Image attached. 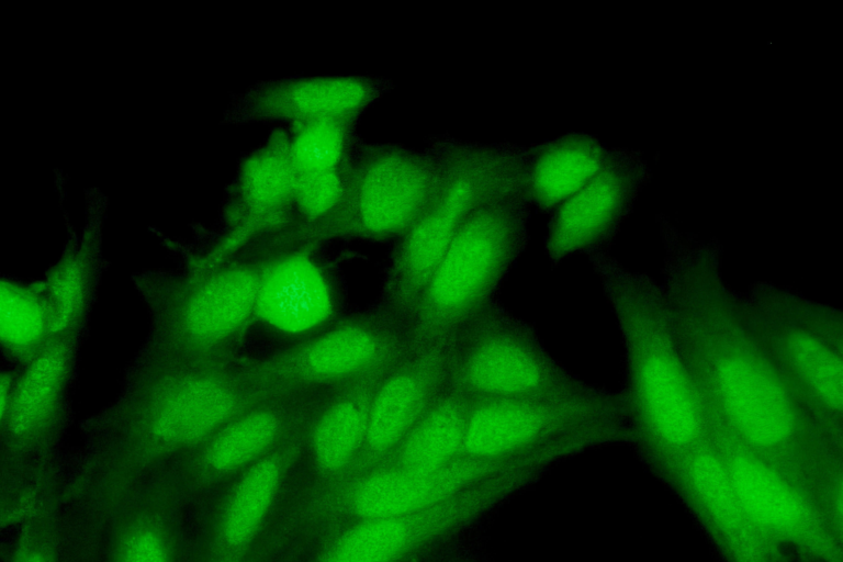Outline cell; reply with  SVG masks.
<instances>
[{
    "label": "cell",
    "instance_id": "9c48e42d",
    "mask_svg": "<svg viewBox=\"0 0 843 562\" xmlns=\"http://www.w3.org/2000/svg\"><path fill=\"white\" fill-rule=\"evenodd\" d=\"M541 456L542 452H533L506 460L460 457L432 472L385 465L347 482L322 487L300 506L297 519L306 527L335 522L348 525L422 512L492 475Z\"/></svg>",
    "mask_w": 843,
    "mask_h": 562
},
{
    "label": "cell",
    "instance_id": "f546056e",
    "mask_svg": "<svg viewBox=\"0 0 843 562\" xmlns=\"http://www.w3.org/2000/svg\"><path fill=\"white\" fill-rule=\"evenodd\" d=\"M125 562H165V558L153 538L142 537L131 544Z\"/></svg>",
    "mask_w": 843,
    "mask_h": 562
},
{
    "label": "cell",
    "instance_id": "6da1fadb",
    "mask_svg": "<svg viewBox=\"0 0 843 562\" xmlns=\"http://www.w3.org/2000/svg\"><path fill=\"white\" fill-rule=\"evenodd\" d=\"M661 284L712 429L769 460L841 447L809 417L774 367L743 314L739 292L723 278L716 248L672 243Z\"/></svg>",
    "mask_w": 843,
    "mask_h": 562
},
{
    "label": "cell",
    "instance_id": "ba28073f",
    "mask_svg": "<svg viewBox=\"0 0 843 562\" xmlns=\"http://www.w3.org/2000/svg\"><path fill=\"white\" fill-rule=\"evenodd\" d=\"M542 474L541 465L522 463L422 512L350 522L310 562H407L437 541L469 528Z\"/></svg>",
    "mask_w": 843,
    "mask_h": 562
},
{
    "label": "cell",
    "instance_id": "f1b7e54d",
    "mask_svg": "<svg viewBox=\"0 0 843 562\" xmlns=\"http://www.w3.org/2000/svg\"><path fill=\"white\" fill-rule=\"evenodd\" d=\"M81 277L75 270H67L56 281L53 289L55 318L59 324L66 322L74 313L81 296Z\"/></svg>",
    "mask_w": 843,
    "mask_h": 562
},
{
    "label": "cell",
    "instance_id": "30bf717a",
    "mask_svg": "<svg viewBox=\"0 0 843 562\" xmlns=\"http://www.w3.org/2000/svg\"><path fill=\"white\" fill-rule=\"evenodd\" d=\"M438 182L434 154L385 149L359 168L340 207L366 232L405 234L432 199Z\"/></svg>",
    "mask_w": 843,
    "mask_h": 562
},
{
    "label": "cell",
    "instance_id": "5bb4252c",
    "mask_svg": "<svg viewBox=\"0 0 843 562\" xmlns=\"http://www.w3.org/2000/svg\"><path fill=\"white\" fill-rule=\"evenodd\" d=\"M522 195L551 213L607 167L619 151L585 133H567L524 148Z\"/></svg>",
    "mask_w": 843,
    "mask_h": 562
},
{
    "label": "cell",
    "instance_id": "7a4b0ae2",
    "mask_svg": "<svg viewBox=\"0 0 843 562\" xmlns=\"http://www.w3.org/2000/svg\"><path fill=\"white\" fill-rule=\"evenodd\" d=\"M589 258L623 344L626 439L654 458L681 461L705 441L709 425L681 355L663 286L604 251Z\"/></svg>",
    "mask_w": 843,
    "mask_h": 562
},
{
    "label": "cell",
    "instance_id": "d4e9b609",
    "mask_svg": "<svg viewBox=\"0 0 843 562\" xmlns=\"http://www.w3.org/2000/svg\"><path fill=\"white\" fill-rule=\"evenodd\" d=\"M249 167L247 188L255 206L276 212L293 201L297 172L290 160L285 139L259 154Z\"/></svg>",
    "mask_w": 843,
    "mask_h": 562
},
{
    "label": "cell",
    "instance_id": "cb8c5ba5",
    "mask_svg": "<svg viewBox=\"0 0 843 562\" xmlns=\"http://www.w3.org/2000/svg\"><path fill=\"white\" fill-rule=\"evenodd\" d=\"M374 352L375 344L369 333L345 327L312 344L304 356V364L316 375L338 376L367 364Z\"/></svg>",
    "mask_w": 843,
    "mask_h": 562
},
{
    "label": "cell",
    "instance_id": "9a60e30c",
    "mask_svg": "<svg viewBox=\"0 0 843 562\" xmlns=\"http://www.w3.org/2000/svg\"><path fill=\"white\" fill-rule=\"evenodd\" d=\"M256 307L271 326L301 333L328 317L331 296L314 262L293 256L278 262L258 285Z\"/></svg>",
    "mask_w": 843,
    "mask_h": 562
},
{
    "label": "cell",
    "instance_id": "d6986e66",
    "mask_svg": "<svg viewBox=\"0 0 843 562\" xmlns=\"http://www.w3.org/2000/svg\"><path fill=\"white\" fill-rule=\"evenodd\" d=\"M258 285L245 271L224 272L194 296L188 312L191 331L218 338L235 330L256 306Z\"/></svg>",
    "mask_w": 843,
    "mask_h": 562
},
{
    "label": "cell",
    "instance_id": "ac0fdd59",
    "mask_svg": "<svg viewBox=\"0 0 843 562\" xmlns=\"http://www.w3.org/2000/svg\"><path fill=\"white\" fill-rule=\"evenodd\" d=\"M289 465L284 454L272 453L245 471L222 517L221 537L227 548L245 549L259 536L281 497Z\"/></svg>",
    "mask_w": 843,
    "mask_h": 562
},
{
    "label": "cell",
    "instance_id": "2e32d148",
    "mask_svg": "<svg viewBox=\"0 0 843 562\" xmlns=\"http://www.w3.org/2000/svg\"><path fill=\"white\" fill-rule=\"evenodd\" d=\"M374 95L364 80L350 77H317L283 81L261 94V112L271 119L300 124L317 120H341L361 111Z\"/></svg>",
    "mask_w": 843,
    "mask_h": 562
},
{
    "label": "cell",
    "instance_id": "3957f363",
    "mask_svg": "<svg viewBox=\"0 0 843 562\" xmlns=\"http://www.w3.org/2000/svg\"><path fill=\"white\" fill-rule=\"evenodd\" d=\"M530 204L522 193L473 211L416 302L415 352L447 344L498 291L524 252Z\"/></svg>",
    "mask_w": 843,
    "mask_h": 562
},
{
    "label": "cell",
    "instance_id": "4dcf8cb0",
    "mask_svg": "<svg viewBox=\"0 0 843 562\" xmlns=\"http://www.w3.org/2000/svg\"><path fill=\"white\" fill-rule=\"evenodd\" d=\"M31 562H40V561L33 560V561H31Z\"/></svg>",
    "mask_w": 843,
    "mask_h": 562
},
{
    "label": "cell",
    "instance_id": "44dd1931",
    "mask_svg": "<svg viewBox=\"0 0 843 562\" xmlns=\"http://www.w3.org/2000/svg\"><path fill=\"white\" fill-rule=\"evenodd\" d=\"M367 417L350 402L333 406L315 427L312 453L325 475L341 474L350 467L364 443Z\"/></svg>",
    "mask_w": 843,
    "mask_h": 562
},
{
    "label": "cell",
    "instance_id": "52a82bcc",
    "mask_svg": "<svg viewBox=\"0 0 843 562\" xmlns=\"http://www.w3.org/2000/svg\"><path fill=\"white\" fill-rule=\"evenodd\" d=\"M626 439L620 392L470 401L461 457L506 460L561 445L587 449Z\"/></svg>",
    "mask_w": 843,
    "mask_h": 562
},
{
    "label": "cell",
    "instance_id": "603a6c76",
    "mask_svg": "<svg viewBox=\"0 0 843 562\" xmlns=\"http://www.w3.org/2000/svg\"><path fill=\"white\" fill-rule=\"evenodd\" d=\"M348 144V130L341 120L296 124L286 140L288 154L297 173L338 170Z\"/></svg>",
    "mask_w": 843,
    "mask_h": 562
},
{
    "label": "cell",
    "instance_id": "8fae6325",
    "mask_svg": "<svg viewBox=\"0 0 843 562\" xmlns=\"http://www.w3.org/2000/svg\"><path fill=\"white\" fill-rule=\"evenodd\" d=\"M636 159L617 157L550 213L544 247L552 266L576 255L603 252L630 211L642 182Z\"/></svg>",
    "mask_w": 843,
    "mask_h": 562
},
{
    "label": "cell",
    "instance_id": "83f0119b",
    "mask_svg": "<svg viewBox=\"0 0 843 562\" xmlns=\"http://www.w3.org/2000/svg\"><path fill=\"white\" fill-rule=\"evenodd\" d=\"M43 327V314L27 294L11 286L2 288L1 331L13 345H27L37 338Z\"/></svg>",
    "mask_w": 843,
    "mask_h": 562
},
{
    "label": "cell",
    "instance_id": "7402d4cb",
    "mask_svg": "<svg viewBox=\"0 0 843 562\" xmlns=\"http://www.w3.org/2000/svg\"><path fill=\"white\" fill-rule=\"evenodd\" d=\"M279 423L268 413L249 414L225 428L212 442L207 462L216 471L228 472L260 460L273 443Z\"/></svg>",
    "mask_w": 843,
    "mask_h": 562
},
{
    "label": "cell",
    "instance_id": "e0dca14e",
    "mask_svg": "<svg viewBox=\"0 0 843 562\" xmlns=\"http://www.w3.org/2000/svg\"><path fill=\"white\" fill-rule=\"evenodd\" d=\"M470 401L446 385L397 448L390 465L439 470L461 457Z\"/></svg>",
    "mask_w": 843,
    "mask_h": 562
},
{
    "label": "cell",
    "instance_id": "4316f807",
    "mask_svg": "<svg viewBox=\"0 0 843 562\" xmlns=\"http://www.w3.org/2000/svg\"><path fill=\"white\" fill-rule=\"evenodd\" d=\"M346 191L338 170L297 173L293 201L303 215L318 218L338 210Z\"/></svg>",
    "mask_w": 843,
    "mask_h": 562
},
{
    "label": "cell",
    "instance_id": "7c38bea8",
    "mask_svg": "<svg viewBox=\"0 0 843 562\" xmlns=\"http://www.w3.org/2000/svg\"><path fill=\"white\" fill-rule=\"evenodd\" d=\"M709 430L749 520L782 536L803 538L814 531L818 525L814 512L772 460L743 448L710 426Z\"/></svg>",
    "mask_w": 843,
    "mask_h": 562
},
{
    "label": "cell",
    "instance_id": "277c9868",
    "mask_svg": "<svg viewBox=\"0 0 843 562\" xmlns=\"http://www.w3.org/2000/svg\"><path fill=\"white\" fill-rule=\"evenodd\" d=\"M739 295L751 329L801 407L842 442V311L769 282Z\"/></svg>",
    "mask_w": 843,
    "mask_h": 562
},
{
    "label": "cell",
    "instance_id": "4fadbf2b",
    "mask_svg": "<svg viewBox=\"0 0 843 562\" xmlns=\"http://www.w3.org/2000/svg\"><path fill=\"white\" fill-rule=\"evenodd\" d=\"M449 347L415 352L379 390L367 416L368 456L393 452L447 385Z\"/></svg>",
    "mask_w": 843,
    "mask_h": 562
},
{
    "label": "cell",
    "instance_id": "5b68a950",
    "mask_svg": "<svg viewBox=\"0 0 843 562\" xmlns=\"http://www.w3.org/2000/svg\"><path fill=\"white\" fill-rule=\"evenodd\" d=\"M525 147L447 138L435 149L437 190L404 234L396 260L397 292L416 300L462 222L476 209L522 193Z\"/></svg>",
    "mask_w": 843,
    "mask_h": 562
},
{
    "label": "cell",
    "instance_id": "ffe728a7",
    "mask_svg": "<svg viewBox=\"0 0 843 562\" xmlns=\"http://www.w3.org/2000/svg\"><path fill=\"white\" fill-rule=\"evenodd\" d=\"M233 407L234 400L226 389L211 381L195 382L166 405L157 429L170 440H193L221 425Z\"/></svg>",
    "mask_w": 843,
    "mask_h": 562
},
{
    "label": "cell",
    "instance_id": "484cf974",
    "mask_svg": "<svg viewBox=\"0 0 843 562\" xmlns=\"http://www.w3.org/2000/svg\"><path fill=\"white\" fill-rule=\"evenodd\" d=\"M63 368L60 357L47 355L38 359L29 370L12 409V423L15 429H26L45 415L57 391Z\"/></svg>",
    "mask_w": 843,
    "mask_h": 562
},
{
    "label": "cell",
    "instance_id": "8992f818",
    "mask_svg": "<svg viewBox=\"0 0 843 562\" xmlns=\"http://www.w3.org/2000/svg\"><path fill=\"white\" fill-rule=\"evenodd\" d=\"M447 385L469 401L574 397L599 389L557 361L536 328L498 300L483 307L453 336Z\"/></svg>",
    "mask_w": 843,
    "mask_h": 562
}]
</instances>
